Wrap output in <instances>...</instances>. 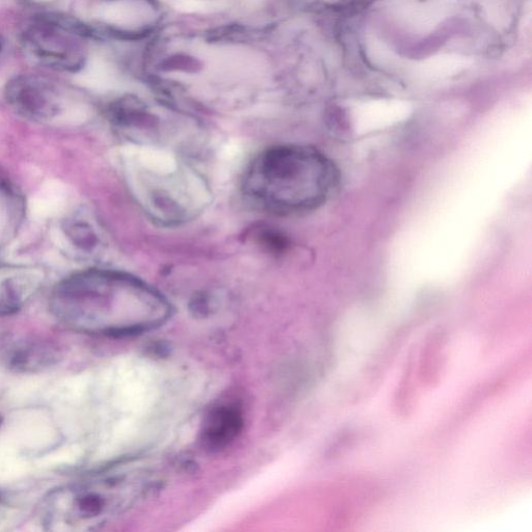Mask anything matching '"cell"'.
Here are the masks:
<instances>
[{"instance_id":"obj_1","label":"cell","mask_w":532,"mask_h":532,"mask_svg":"<svg viewBox=\"0 0 532 532\" xmlns=\"http://www.w3.org/2000/svg\"><path fill=\"white\" fill-rule=\"evenodd\" d=\"M56 309L66 321L109 335H135L164 325L169 302L152 287L129 275L90 271L58 288Z\"/></svg>"},{"instance_id":"obj_2","label":"cell","mask_w":532,"mask_h":532,"mask_svg":"<svg viewBox=\"0 0 532 532\" xmlns=\"http://www.w3.org/2000/svg\"><path fill=\"white\" fill-rule=\"evenodd\" d=\"M338 182V169L321 151L307 146H279L255 159L244 189L263 209L297 214L324 204Z\"/></svg>"},{"instance_id":"obj_3","label":"cell","mask_w":532,"mask_h":532,"mask_svg":"<svg viewBox=\"0 0 532 532\" xmlns=\"http://www.w3.org/2000/svg\"><path fill=\"white\" fill-rule=\"evenodd\" d=\"M123 480L100 473L53 492L46 500L45 524L51 530H81L101 524L122 508Z\"/></svg>"},{"instance_id":"obj_4","label":"cell","mask_w":532,"mask_h":532,"mask_svg":"<svg viewBox=\"0 0 532 532\" xmlns=\"http://www.w3.org/2000/svg\"><path fill=\"white\" fill-rule=\"evenodd\" d=\"M93 35L87 25L71 18L46 16L38 18L24 31L22 42L41 64L55 70L76 72L86 64V39Z\"/></svg>"},{"instance_id":"obj_5","label":"cell","mask_w":532,"mask_h":532,"mask_svg":"<svg viewBox=\"0 0 532 532\" xmlns=\"http://www.w3.org/2000/svg\"><path fill=\"white\" fill-rule=\"evenodd\" d=\"M6 99L21 117L32 121H48L62 111V95L58 87L38 75L14 77L6 88Z\"/></svg>"},{"instance_id":"obj_6","label":"cell","mask_w":532,"mask_h":532,"mask_svg":"<svg viewBox=\"0 0 532 532\" xmlns=\"http://www.w3.org/2000/svg\"><path fill=\"white\" fill-rule=\"evenodd\" d=\"M244 425L241 408L221 405L210 412L203 425L202 440L211 450H221L233 442Z\"/></svg>"},{"instance_id":"obj_7","label":"cell","mask_w":532,"mask_h":532,"mask_svg":"<svg viewBox=\"0 0 532 532\" xmlns=\"http://www.w3.org/2000/svg\"><path fill=\"white\" fill-rule=\"evenodd\" d=\"M159 69L164 72H184V73H198L202 69V63L190 56L178 53V55L171 56L164 60Z\"/></svg>"},{"instance_id":"obj_8","label":"cell","mask_w":532,"mask_h":532,"mask_svg":"<svg viewBox=\"0 0 532 532\" xmlns=\"http://www.w3.org/2000/svg\"><path fill=\"white\" fill-rule=\"evenodd\" d=\"M67 235L73 239V242L78 247L87 249L93 245V235L90 228L83 223H68Z\"/></svg>"},{"instance_id":"obj_9","label":"cell","mask_w":532,"mask_h":532,"mask_svg":"<svg viewBox=\"0 0 532 532\" xmlns=\"http://www.w3.org/2000/svg\"><path fill=\"white\" fill-rule=\"evenodd\" d=\"M4 48V40L2 39V37H0V52H2Z\"/></svg>"}]
</instances>
